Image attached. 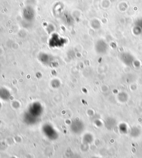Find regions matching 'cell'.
I'll use <instances>...</instances> for the list:
<instances>
[{
  "instance_id": "1",
  "label": "cell",
  "mask_w": 142,
  "mask_h": 158,
  "mask_svg": "<svg viewBox=\"0 0 142 158\" xmlns=\"http://www.w3.org/2000/svg\"><path fill=\"white\" fill-rule=\"evenodd\" d=\"M84 129V125L82 121L80 120L74 121L71 125L72 132L75 134H80L83 132Z\"/></svg>"
},
{
  "instance_id": "2",
  "label": "cell",
  "mask_w": 142,
  "mask_h": 158,
  "mask_svg": "<svg viewBox=\"0 0 142 158\" xmlns=\"http://www.w3.org/2000/svg\"><path fill=\"white\" fill-rule=\"evenodd\" d=\"M43 132L45 135L47 136V138L50 139L51 140H53L56 139V136L57 135L56 130L53 129V128L50 125H46L44 127Z\"/></svg>"
},
{
  "instance_id": "3",
  "label": "cell",
  "mask_w": 142,
  "mask_h": 158,
  "mask_svg": "<svg viewBox=\"0 0 142 158\" xmlns=\"http://www.w3.org/2000/svg\"><path fill=\"white\" fill-rule=\"evenodd\" d=\"M120 60L126 66L129 67H132L134 65V58L129 54H124L121 57H120Z\"/></svg>"
},
{
  "instance_id": "4",
  "label": "cell",
  "mask_w": 142,
  "mask_h": 158,
  "mask_svg": "<svg viewBox=\"0 0 142 158\" xmlns=\"http://www.w3.org/2000/svg\"><path fill=\"white\" fill-rule=\"evenodd\" d=\"M104 124L105 127L109 130H111L113 129L117 124V121L115 119L112 118V117H109L107 118L106 119H105L104 121Z\"/></svg>"
},
{
  "instance_id": "5",
  "label": "cell",
  "mask_w": 142,
  "mask_h": 158,
  "mask_svg": "<svg viewBox=\"0 0 142 158\" xmlns=\"http://www.w3.org/2000/svg\"><path fill=\"white\" fill-rule=\"evenodd\" d=\"M118 98L119 101L121 102H125L128 101V96L125 92H121L118 94Z\"/></svg>"
},
{
  "instance_id": "6",
  "label": "cell",
  "mask_w": 142,
  "mask_h": 158,
  "mask_svg": "<svg viewBox=\"0 0 142 158\" xmlns=\"http://www.w3.org/2000/svg\"><path fill=\"white\" fill-rule=\"evenodd\" d=\"M140 134V130L137 127H133L130 130V134L133 137H137Z\"/></svg>"
},
{
  "instance_id": "7",
  "label": "cell",
  "mask_w": 142,
  "mask_h": 158,
  "mask_svg": "<svg viewBox=\"0 0 142 158\" xmlns=\"http://www.w3.org/2000/svg\"><path fill=\"white\" fill-rule=\"evenodd\" d=\"M119 131L123 134H127L128 132V128L127 125L124 123H122L119 127Z\"/></svg>"
},
{
  "instance_id": "8",
  "label": "cell",
  "mask_w": 142,
  "mask_h": 158,
  "mask_svg": "<svg viewBox=\"0 0 142 158\" xmlns=\"http://www.w3.org/2000/svg\"><path fill=\"white\" fill-rule=\"evenodd\" d=\"M93 139V136L90 134H86L85 136H84L83 140H84V142H85L86 143L89 144V143H91L92 142Z\"/></svg>"
},
{
  "instance_id": "9",
  "label": "cell",
  "mask_w": 142,
  "mask_h": 158,
  "mask_svg": "<svg viewBox=\"0 0 142 158\" xmlns=\"http://www.w3.org/2000/svg\"><path fill=\"white\" fill-rule=\"evenodd\" d=\"M93 158H99V157H93Z\"/></svg>"
}]
</instances>
